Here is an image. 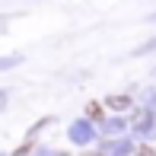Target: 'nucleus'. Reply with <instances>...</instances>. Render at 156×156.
<instances>
[{
	"mask_svg": "<svg viewBox=\"0 0 156 156\" xmlns=\"http://www.w3.org/2000/svg\"><path fill=\"white\" fill-rule=\"evenodd\" d=\"M70 137H73L76 144H86V140L93 137V127H89V121H76L73 127H70Z\"/></svg>",
	"mask_w": 156,
	"mask_h": 156,
	"instance_id": "obj_1",
	"label": "nucleus"
},
{
	"mask_svg": "<svg viewBox=\"0 0 156 156\" xmlns=\"http://www.w3.org/2000/svg\"><path fill=\"white\" fill-rule=\"evenodd\" d=\"M131 124L137 127V131H147V127H150V112H134Z\"/></svg>",
	"mask_w": 156,
	"mask_h": 156,
	"instance_id": "obj_2",
	"label": "nucleus"
},
{
	"mask_svg": "<svg viewBox=\"0 0 156 156\" xmlns=\"http://www.w3.org/2000/svg\"><path fill=\"white\" fill-rule=\"evenodd\" d=\"M127 102H131L127 96H108V99H105V105H108V108H118V112L127 108Z\"/></svg>",
	"mask_w": 156,
	"mask_h": 156,
	"instance_id": "obj_3",
	"label": "nucleus"
},
{
	"mask_svg": "<svg viewBox=\"0 0 156 156\" xmlns=\"http://www.w3.org/2000/svg\"><path fill=\"white\" fill-rule=\"evenodd\" d=\"M86 112H89V118H93V121H99V118H102V108H99V105H96V102H93V105H89V108H86Z\"/></svg>",
	"mask_w": 156,
	"mask_h": 156,
	"instance_id": "obj_4",
	"label": "nucleus"
},
{
	"mask_svg": "<svg viewBox=\"0 0 156 156\" xmlns=\"http://www.w3.org/2000/svg\"><path fill=\"white\" fill-rule=\"evenodd\" d=\"M137 156H156V153H153V147H140Z\"/></svg>",
	"mask_w": 156,
	"mask_h": 156,
	"instance_id": "obj_5",
	"label": "nucleus"
},
{
	"mask_svg": "<svg viewBox=\"0 0 156 156\" xmlns=\"http://www.w3.org/2000/svg\"><path fill=\"white\" fill-rule=\"evenodd\" d=\"M38 156H51V153H38Z\"/></svg>",
	"mask_w": 156,
	"mask_h": 156,
	"instance_id": "obj_6",
	"label": "nucleus"
}]
</instances>
